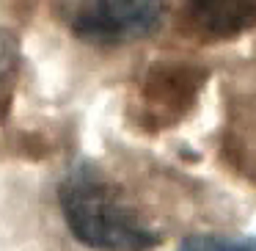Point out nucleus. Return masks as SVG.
I'll use <instances>...</instances> for the list:
<instances>
[{"label": "nucleus", "instance_id": "nucleus-1", "mask_svg": "<svg viewBox=\"0 0 256 251\" xmlns=\"http://www.w3.org/2000/svg\"><path fill=\"white\" fill-rule=\"evenodd\" d=\"M58 201L72 234L94 251H149L160 243V232L91 163L69 168Z\"/></svg>", "mask_w": 256, "mask_h": 251}, {"label": "nucleus", "instance_id": "nucleus-2", "mask_svg": "<svg viewBox=\"0 0 256 251\" xmlns=\"http://www.w3.org/2000/svg\"><path fill=\"white\" fill-rule=\"evenodd\" d=\"M162 17L166 0H80L69 25L86 42L122 45L149 36Z\"/></svg>", "mask_w": 256, "mask_h": 251}, {"label": "nucleus", "instance_id": "nucleus-3", "mask_svg": "<svg viewBox=\"0 0 256 251\" xmlns=\"http://www.w3.org/2000/svg\"><path fill=\"white\" fill-rule=\"evenodd\" d=\"M196 20L204 28L228 34L256 20V0H193Z\"/></svg>", "mask_w": 256, "mask_h": 251}, {"label": "nucleus", "instance_id": "nucleus-4", "mask_svg": "<svg viewBox=\"0 0 256 251\" xmlns=\"http://www.w3.org/2000/svg\"><path fill=\"white\" fill-rule=\"evenodd\" d=\"M179 251H256V237L245 234H190Z\"/></svg>", "mask_w": 256, "mask_h": 251}, {"label": "nucleus", "instance_id": "nucleus-5", "mask_svg": "<svg viewBox=\"0 0 256 251\" xmlns=\"http://www.w3.org/2000/svg\"><path fill=\"white\" fill-rule=\"evenodd\" d=\"M20 69V42L12 31L0 28V89L17 75Z\"/></svg>", "mask_w": 256, "mask_h": 251}]
</instances>
